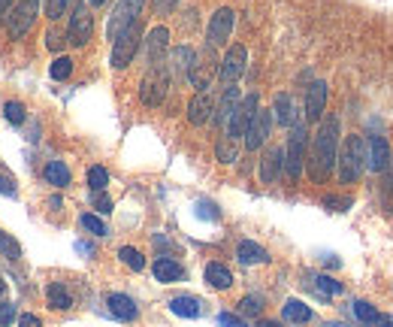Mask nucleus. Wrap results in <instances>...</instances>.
<instances>
[{
  "label": "nucleus",
  "instance_id": "nucleus-28",
  "mask_svg": "<svg viewBox=\"0 0 393 327\" xmlns=\"http://www.w3.org/2000/svg\"><path fill=\"white\" fill-rule=\"evenodd\" d=\"M282 318H285V321H294V324H306V321H312V309L302 303V300L290 297L287 303L282 306Z\"/></svg>",
  "mask_w": 393,
  "mask_h": 327
},
{
  "label": "nucleus",
  "instance_id": "nucleus-22",
  "mask_svg": "<svg viewBox=\"0 0 393 327\" xmlns=\"http://www.w3.org/2000/svg\"><path fill=\"white\" fill-rule=\"evenodd\" d=\"M151 273H155V279H158L160 285H173V282L185 279L182 263H179V261H173V258H158V261H155V267H151Z\"/></svg>",
  "mask_w": 393,
  "mask_h": 327
},
{
  "label": "nucleus",
  "instance_id": "nucleus-33",
  "mask_svg": "<svg viewBox=\"0 0 393 327\" xmlns=\"http://www.w3.org/2000/svg\"><path fill=\"white\" fill-rule=\"evenodd\" d=\"M79 224H82V228H85L88 233H91V236H109L106 221H103V218H97L94 212H85V216L79 218Z\"/></svg>",
  "mask_w": 393,
  "mask_h": 327
},
{
  "label": "nucleus",
  "instance_id": "nucleus-52",
  "mask_svg": "<svg viewBox=\"0 0 393 327\" xmlns=\"http://www.w3.org/2000/svg\"><path fill=\"white\" fill-rule=\"evenodd\" d=\"M324 327H351V324H345V321H327Z\"/></svg>",
  "mask_w": 393,
  "mask_h": 327
},
{
  "label": "nucleus",
  "instance_id": "nucleus-1",
  "mask_svg": "<svg viewBox=\"0 0 393 327\" xmlns=\"http://www.w3.org/2000/svg\"><path fill=\"white\" fill-rule=\"evenodd\" d=\"M309 161V176L315 182H327V176L333 173L336 161H339V119L330 116L321 121L318 134H315V143H312V155Z\"/></svg>",
  "mask_w": 393,
  "mask_h": 327
},
{
  "label": "nucleus",
  "instance_id": "nucleus-15",
  "mask_svg": "<svg viewBox=\"0 0 393 327\" xmlns=\"http://www.w3.org/2000/svg\"><path fill=\"white\" fill-rule=\"evenodd\" d=\"M272 119L282 124V128H294V124H300L302 119H300V106H297V100H294V94H287V91H282V94H275V104H272Z\"/></svg>",
  "mask_w": 393,
  "mask_h": 327
},
{
  "label": "nucleus",
  "instance_id": "nucleus-18",
  "mask_svg": "<svg viewBox=\"0 0 393 327\" xmlns=\"http://www.w3.org/2000/svg\"><path fill=\"white\" fill-rule=\"evenodd\" d=\"M327 82L318 79V82H312L309 85V91H306V121H321L324 119V109H327Z\"/></svg>",
  "mask_w": 393,
  "mask_h": 327
},
{
  "label": "nucleus",
  "instance_id": "nucleus-48",
  "mask_svg": "<svg viewBox=\"0 0 393 327\" xmlns=\"http://www.w3.org/2000/svg\"><path fill=\"white\" fill-rule=\"evenodd\" d=\"M197 209H200V218H218V209H215V203H197Z\"/></svg>",
  "mask_w": 393,
  "mask_h": 327
},
{
  "label": "nucleus",
  "instance_id": "nucleus-36",
  "mask_svg": "<svg viewBox=\"0 0 393 327\" xmlns=\"http://www.w3.org/2000/svg\"><path fill=\"white\" fill-rule=\"evenodd\" d=\"M73 4H79V0H46V16L52 21H58L61 16H67L73 9Z\"/></svg>",
  "mask_w": 393,
  "mask_h": 327
},
{
  "label": "nucleus",
  "instance_id": "nucleus-10",
  "mask_svg": "<svg viewBox=\"0 0 393 327\" xmlns=\"http://www.w3.org/2000/svg\"><path fill=\"white\" fill-rule=\"evenodd\" d=\"M245 64H248V49L243 43H236L227 49V55L221 58V67H218V76L224 85H233L239 76L245 73Z\"/></svg>",
  "mask_w": 393,
  "mask_h": 327
},
{
  "label": "nucleus",
  "instance_id": "nucleus-8",
  "mask_svg": "<svg viewBox=\"0 0 393 327\" xmlns=\"http://www.w3.org/2000/svg\"><path fill=\"white\" fill-rule=\"evenodd\" d=\"M257 109H260V97L251 91L248 97H243V104L236 106V112L230 116V121H227V128H224V134H227V140H239V136H245V131H248V124H251V119L257 116Z\"/></svg>",
  "mask_w": 393,
  "mask_h": 327
},
{
  "label": "nucleus",
  "instance_id": "nucleus-32",
  "mask_svg": "<svg viewBox=\"0 0 393 327\" xmlns=\"http://www.w3.org/2000/svg\"><path fill=\"white\" fill-rule=\"evenodd\" d=\"M70 73H73V58L55 55V61L49 64V76L58 79V82H64V79H70Z\"/></svg>",
  "mask_w": 393,
  "mask_h": 327
},
{
  "label": "nucleus",
  "instance_id": "nucleus-25",
  "mask_svg": "<svg viewBox=\"0 0 393 327\" xmlns=\"http://www.w3.org/2000/svg\"><path fill=\"white\" fill-rule=\"evenodd\" d=\"M206 282H209V288H215V291H227V288L233 285V273L227 270L224 263L212 261V263H206Z\"/></svg>",
  "mask_w": 393,
  "mask_h": 327
},
{
  "label": "nucleus",
  "instance_id": "nucleus-11",
  "mask_svg": "<svg viewBox=\"0 0 393 327\" xmlns=\"http://www.w3.org/2000/svg\"><path fill=\"white\" fill-rule=\"evenodd\" d=\"M272 131V109H257V116L251 119L248 131H245V149L248 152H257V149L270 140Z\"/></svg>",
  "mask_w": 393,
  "mask_h": 327
},
{
  "label": "nucleus",
  "instance_id": "nucleus-13",
  "mask_svg": "<svg viewBox=\"0 0 393 327\" xmlns=\"http://www.w3.org/2000/svg\"><path fill=\"white\" fill-rule=\"evenodd\" d=\"M167 46H170V31L158 24V28H151L146 34V61L148 67H158V64H167L163 55H167Z\"/></svg>",
  "mask_w": 393,
  "mask_h": 327
},
{
  "label": "nucleus",
  "instance_id": "nucleus-6",
  "mask_svg": "<svg viewBox=\"0 0 393 327\" xmlns=\"http://www.w3.org/2000/svg\"><path fill=\"white\" fill-rule=\"evenodd\" d=\"M139 43H143V21L131 24V28L124 31L116 43H112V58H109L112 70H124V67H128L131 61L136 58V52H139Z\"/></svg>",
  "mask_w": 393,
  "mask_h": 327
},
{
  "label": "nucleus",
  "instance_id": "nucleus-51",
  "mask_svg": "<svg viewBox=\"0 0 393 327\" xmlns=\"http://www.w3.org/2000/svg\"><path fill=\"white\" fill-rule=\"evenodd\" d=\"M257 327H282V324H278V321H270V318H260Z\"/></svg>",
  "mask_w": 393,
  "mask_h": 327
},
{
  "label": "nucleus",
  "instance_id": "nucleus-9",
  "mask_svg": "<svg viewBox=\"0 0 393 327\" xmlns=\"http://www.w3.org/2000/svg\"><path fill=\"white\" fill-rule=\"evenodd\" d=\"M233 24H236V12L230 6H221L212 12L209 19V28H206V40H209V49H221L227 46V40H230L233 34Z\"/></svg>",
  "mask_w": 393,
  "mask_h": 327
},
{
  "label": "nucleus",
  "instance_id": "nucleus-30",
  "mask_svg": "<svg viewBox=\"0 0 393 327\" xmlns=\"http://www.w3.org/2000/svg\"><path fill=\"white\" fill-rule=\"evenodd\" d=\"M118 258H121L124 267H131L133 273H143V270H146V258H143V251L133 248V246H121V248H118Z\"/></svg>",
  "mask_w": 393,
  "mask_h": 327
},
{
  "label": "nucleus",
  "instance_id": "nucleus-20",
  "mask_svg": "<svg viewBox=\"0 0 393 327\" xmlns=\"http://www.w3.org/2000/svg\"><path fill=\"white\" fill-rule=\"evenodd\" d=\"M236 261L245 263V267H255V263H270V251L255 240H243L236 246Z\"/></svg>",
  "mask_w": 393,
  "mask_h": 327
},
{
  "label": "nucleus",
  "instance_id": "nucleus-53",
  "mask_svg": "<svg viewBox=\"0 0 393 327\" xmlns=\"http://www.w3.org/2000/svg\"><path fill=\"white\" fill-rule=\"evenodd\" d=\"M106 0H88V6H103Z\"/></svg>",
  "mask_w": 393,
  "mask_h": 327
},
{
  "label": "nucleus",
  "instance_id": "nucleus-7",
  "mask_svg": "<svg viewBox=\"0 0 393 327\" xmlns=\"http://www.w3.org/2000/svg\"><path fill=\"white\" fill-rule=\"evenodd\" d=\"M91 34H94V16H91V9L79 0V4H73V9H70L67 43L76 46V49H82L88 40H91Z\"/></svg>",
  "mask_w": 393,
  "mask_h": 327
},
{
  "label": "nucleus",
  "instance_id": "nucleus-54",
  "mask_svg": "<svg viewBox=\"0 0 393 327\" xmlns=\"http://www.w3.org/2000/svg\"><path fill=\"white\" fill-rule=\"evenodd\" d=\"M4 291H6V282H4V279H0V297H4Z\"/></svg>",
  "mask_w": 393,
  "mask_h": 327
},
{
  "label": "nucleus",
  "instance_id": "nucleus-46",
  "mask_svg": "<svg viewBox=\"0 0 393 327\" xmlns=\"http://www.w3.org/2000/svg\"><path fill=\"white\" fill-rule=\"evenodd\" d=\"M19 6V0H0V28L9 21V16H12V9Z\"/></svg>",
  "mask_w": 393,
  "mask_h": 327
},
{
  "label": "nucleus",
  "instance_id": "nucleus-34",
  "mask_svg": "<svg viewBox=\"0 0 393 327\" xmlns=\"http://www.w3.org/2000/svg\"><path fill=\"white\" fill-rule=\"evenodd\" d=\"M4 119L9 124H21L24 119H28V109H24L21 100H6V104H4Z\"/></svg>",
  "mask_w": 393,
  "mask_h": 327
},
{
  "label": "nucleus",
  "instance_id": "nucleus-17",
  "mask_svg": "<svg viewBox=\"0 0 393 327\" xmlns=\"http://www.w3.org/2000/svg\"><path fill=\"white\" fill-rule=\"evenodd\" d=\"M212 112H215V97L209 91H197L191 97V104H188V121L194 128H203L206 121H212Z\"/></svg>",
  "mask_w": 393,
  "mask_h": 327
},
{
  "label": "nucleus",
  "instance_id": "nucleus-24",
  "mask_svg": "<svg viewBox=\"0 0 393 327\" xmlns=\"http://www.w3.org/2000/svg\"><path fill=\"white\" fill-rule=\"evenodd\" d=\"M170 312H173V316H179V318H200L203 316V303L197 297H191V294H179V297L170 300Z\"/></svg>",
  "mask_w": 393,
  "mask_h": 327
},
{
  "label": "nucleus",
  "instance_id": "nucleus-16",
  "mask_svg": "<svg viewBox=\"0 0 393 327\" xmlns=\"http://www.w3.org/2000/svg\"><path fill=\"white\" fill-rule=\"evenodd\" d=\"M366 167L372 173H384L390 167V146L384 136H369V143H366Z\"/></svg>",
  "mask_w": 393,
  "mask_h": 327
},
{
  "label": "nucleus",
  "instance_id": "nucleus-23",
  "mask_svg": "<svg viewBox=\"0 0 393 327\" xmlns=\"http://www.w3.org/2000/svg\"><path fill=\"white\" fill-rule=\"evenodd\" d=\"M106 306H109V312H112V316H116L118 321H133V318L139 316V309H136L133 300H131L128 294H118V291L106 297Z\"/></svg>",
  "mask_w": 393,
  "mask_h": 327
},
{
  "label": "nucleus",
  "instance_id": "nucleus-5",
  "mask_svg": "<svg viewBox=\"0 0 393 327\" xmlns=\"http://www.w3.org/2000/svg\"><path fill=\"white\" fill-rule=\"evenodd\" d=\"M143 6H146V0H118L109 21H106V36L112 43H116L131 24H136L139 19H143Z\"/></svg>",
  "mask_w": 393,
  "mask_h": 327
},
{
  "label": "nucleus",
  "instance_id": "nucleus-2",
  "mask_svg": "<svg viewBox=\"0 0 393 327\" xmlns=\"http://www.w3.org/2000/svg\"><path fill=\"white\" fill-rule=\"evenodd\" d=\"M336 167H339V179L345 182V185H351V182L360 179V173H363V167H366V140H363V136L351 134L348 140L342 143Z\"/></svg>",
  "mask_w": 393,
  "mask_h": 327
},
{
  "label": "nucleus",
  "instance_id": "nucleus-12",
  "mask_svg": "<svg viewBox=\"0 0 393 327\" xmlns=\"http://www.w3.org/2000/svg\"><path fill=\"white\" fill-rule=\"evenodd\" d=\"M197 67V52L191 46H175L170 49V58H167V70H170V76L173 79H188L191 76V70Z\"/></svg>",
  "mask_w": 393,
  "mask_h": 327
},
{
  "label": "nucleus",
  "instance_id": "nucleus-44",
  "mask_svg": "<svg viewBox=\"0 0 393 327\" xmlns=\"http://www.w3.org/2000/svg\"><path fill=\"white\" fill-rule=\"evenodd\" d=\"M218 327H248V324H245V318L233 316V312H221V316H218Z\"/></svg>",
  "mask_w": 393,
  "mask_h": 327
},
{
  "label": "nucleus",
  "instance_id": "nucleus-19",
  "mask_svg": "<svg viewBox=\"0 0 393 327\" xmlns=\"http://www.w3.org/2000/svg\"><path fill=\"white\" fill-rule=\"evenodd\" d=\"M282 170H285V149H278V146L266 149L263 158H260V182L272 185L278 176H282Z\"/></svg>",
  "mask_w": 393,
  "mask_h": 327
},
{
  "label": "nucleus",
  "instance_id": "nucleus-49",
  "mask_svg": "<svg viewBox=\"0 0 393 327\" xmlns=\"http://www.w3.org/2000/svg\"><path fill=\"white\" fill-rule=\"evenodd\" d=\"M0 194H9V197H16V182L6 179V176H0Z\"/></svg>",
  "mask_w": 393,
  "mask_h": 327
},
{
  "label": "nucleus",
  "instance_id": "nucleus-4",
  "mask_svg": "<svg viewBox=\"0 0 393 327\" xmlns=\"http://www.w3.org/2000/svg\"><path fill=\"white\" fill-rule=\"evenodd\" d=\"M167 88H170V70H167V64L148 67L143 82H139V100H143V106H148V109L160 106L163 97H167Z\"/></svg>",
  "mask_w": 393,
  "mask_h": 327
},
{
  "label": "nucleus",
  "instance_id": "nucleus-39",
  "mask_svg": "<svg viewBox=\"0 0 393 327\" xmlns=\"http://www.w3.org/2000/svg\"><path fill=\"white\" fill-rule=\"evenodd\" d=\"M351 206H354V197H339V194L324 197V209H330V212H348Z\"/></svg>",
  "mask_w": 393,
  "mask_h": 327
},
{
  "label": "nucleus",
  "instance_id": "nucleus-40",
  "mask_svg": "<svg viewBox=\"0 0 393 327\" xmlns=\"http://www.w3.org/2000/svg\"><path fill=\"white\" fill-rule=\"evenodd\" d=\"M0 251H4V255H6L9 261H19V258H21V248H19V243L12 240L9 233H4V231H0Z\"/></svg>",
  "mask_w": 393,
  "mask_h": 327
},
{
  "label": "nucleus",
  "instance_id": "nucleus-35",
  "mask_svg": "<svg viewBox=\"0 0 393 327\" xmlns=\"http://www.w3.org/2000/svg\"><path fill=\"white\" fill-rule=\"evenodd\" d=\"M88 185H91V191L97 194V191H106V185H109V170L106 167H91L88 170Z\"/></svg>",
  "mask_w": 393,
  "mask_h": 327
},
{
  "label": "nucleus",
  "instance_id": "nucleus-50",
  "mask_svg": "<svg viewBox=\"0 0 393 327\" xmlns=\"http://www.w3.org/2000/svg\"><path fill=\"white\" fill-rule=\"evenodd\" d=\"M369 327H393V316H378Z\"/></svg>",
  "mask_w": 393,
  "mask_h": 327
},
{
  "label": "nucleus",
  "instance_id": "nucleus-38",
  "mask_svg": "<svg viewBox=\"0 0 393 327\" xmlns=\"http://www.w3.org/2000/svg\"><path fill=\"white\" fill-rule=\"evenodd\" d=\"M215 155H218L221 164H233V161L239 158V149H236L233 140H221L218 146H215Z\"/></svg>",
  "mask_w": 393,
  "mask_h": 327
},
{
  "label": "nucleus",
  "instance_id": "nucleus-21",
  "mask_svg": "<svg viewBox=\"0 0 393 327\" xmlns=\"http://www.w3.org/2000/svg\"><path fill=\"white\" fill-rule=\"evenodd\" d=\"M239 104H243V100H239V88H236V85H227L221 104H218V109H215V116H212L215 124H218V128H227V121H230V116L236 112Z\"/></svg>",
  "mask_w": 393,
  "mask_h": 327
},
{
  "label": "nucleus",
  "instance_id": "nucleus-26",
  "mask_svg": "<svg viewBox=\"0 0 393 327\" xmlns=\"http://www.w3.org/2000/svg\"><path fill=\"white\" fill-rule=\"evenodd\" d=\"M46 300H49V306H52V309H61V312L73 309V294L67 291V285H64V282H49V288H46Z\"/></svg>",
  "mask_w": 393,
  "mask_h": 327
},
{
  "label": "nucleus",
  "instance_id": "nucleus-14",
  "mask_svg": "<svg viewBox=\"0 0 393 327\" xmlns=\"http://www.w3.org/2000/svg\"><path fill=\"white\" fill-rule=\"evenodd\" d=\"M36 12H40L36 6H31V4H24V0H19V6L12 9V16H9V21H6V28H9V36H12V40H21V36L34 28Z\"/></svg>",
  "mask_w": 393,
  "mask_h": 327
},
{
  "label": "nucleus",
  "instance_id": "nucleus-29",
  "mask_svg": "<svg viewBox=\"0 0 393 327\" xmlns=\"http://www.w3.org/2000/svg\"><path fill=\"white\" fill-rule=\"evenodd\" d=\"M351 312H354V318H357L363 327H369L378 316H382V312H378V309L369 303V300H354V303H351Z\"/></svg>",
  "mask_w": 393,
  "mask_h": 327
},
{
  "label": "nucleus",
  "instance_id": "nucleus-27",
  "mask_svg": "<svg viewBox=\"0 0 393 327\" xmlns=\"http://www.w3.org/2000/svg\"><path fill=\"white\" fill-rule=\"evenodd\" d=\"M43 176H46V182L55 185V188H67L70 179H73V176H70V167H67L64 161H49L46 170H43Z\"/></svg>",
  "mask_w": 393,
  "mask_h": 327
},
{
  "label": "nucleus",
  "instance_id": "nucleus-42",
  "mask_svg": "<svg viewBox=\"0 0 393 327\" xmlns=\"http://www.w3.org/2000/svg\"><path fill=\"white\" fill-rule=\"evenodd\" d=\"M64 43H67V34H61V31H49L46 34V46H49V52H61L64 49Z\"/></svg>",
  "mask_w": 393,
  "mask_h": 327
},
{
  "label": "nucleus",
  "instance_id": "nucleus-47",
  "mask_svg": "<svg viewBox=\"0 0 393 327\" xmlns=\"http://www.w3.org/2000/svg\"><path fill=\"white\" fill-rule=\"evenodd\" d=\"M19 327H43V321L34 312H24V316H19Z\"/></svg>",
  "mask_w": 393,
  "mask_h": 327
},
{
  "label": "nucleus",
  "instance_id": "nucleus-31",
  "mask_svg": "<svg viewBox=\"0 0 393 327\" xmlns=\"http://www.w3.org/2000/svg\"><path fill=\"white\" fill-rule=\"evenodd\" d=\"M312 285H315V291L324 294V297H339L342 291H345V288H342V282H336L333 276H324V273H321V276H315Z\"/></svg>",
  "mask_w": 393,
  "mask_h": 327
},
{
  "label": "nucleus",
  "instance_id": "nucleus-3",
  "mask_svg": "<svg viewBox=\"0 0 393 327\" xmlns=\"http://www.w3.org/2000/svg\"><path fill=\"white\" fill-rule=\"evenodd\" d=\"M306 143H309V134H306V124H294L287 134V146H285V173L290 182H297L302 170H306Z\"/></svg>",
  "mask_w": 393,
  "mask_h": 327
},
{
  "label": "nucleus",
  "instance_id": "nucleus-37",
  "mask_svg": "<svg viewBox=\"0 0 393 327\" xmlns=\"http://www.w3.org/2000/svg\"><path fill=\"white\" fill-rule=\"evenodd\" d=\"M239 312H243V316H260L263 312V297H257V294H248V297H243L239 300Z\"/></svg>",
  "mask_w": 393,
  "mask_h": 327
},
{
  "label": "nucleus",
  "instance_id": "nucleus-41",
  "mask_svg": "<svg viewBox=\"0 0 393 327\" xmlns=\"http://www.w3.org/2000/svg\"><path fill=\"white\" fill-rule=\"evenodd\" d=\"M19 321V306L16 303H0V327H9Z\"/></svg>",
  "mask_w": 393,
  "mask_h": 327
},
{
  "label": "nucleus",
  "instance_id": "nucleus-45",
  "mask_svg": "<svg viewBox=\"0 0 393 327\" xmlns=\"http://www.w3.org/2000/svg\"><path fill=\"white\" fill-rule=\"evenodd\" d=\"M94 209L100 212V216H109V212H112V200H109L103 191H97V194H94Z\"/></svg>",
  "mask_w": 393,
  "mask_h": 327
},
{
  "label": "nucleus",
  "instance_id": "nucleus-43",
  "mask_svg": "<svg viewBox=\"0 0 393 327\" xmlns=\"http://www.w3.org/2000/svg\"><path fill=\"white\" fill-rule=\"evenodd\" d=\"M175 6H179V0H151V9H155V16H170Z\"/></svg>",
  "mask_w": 393,
  "mask_h": 327
}]
</instances>
